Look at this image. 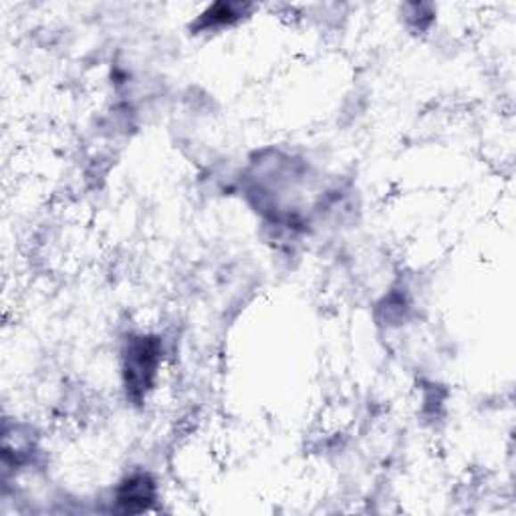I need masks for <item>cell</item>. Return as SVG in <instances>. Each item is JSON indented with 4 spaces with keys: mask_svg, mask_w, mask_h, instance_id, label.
<instances>
[{
    "mask_svg": "<svg viewBox=\"0 0 516 516\" xmlns=\"http://www.w3.org/2000/svg\"><path fill=\"white\" fill-rule=\"evenodd\" d=\"M244 6L238 4H214L212 9H208L206 14H202L200 19V27L206 29H218V27H228L230 22H234L238 17H242Z\"/></svg>",
    "mask_w": 516,
    "mask_h": 516,
    "instance_id": "obj_3",
    "label": "cell"
},
{
    "mask_svg": "<svg viewBox=\"0 0 516 516\" xmlns=\"http://www.w3.org/2000/svg\"><path fill=\"white\" fill-rule=\"evenodd\" d=\"M160 361V345L152 337H137L129 343L126 353L127 389L143 394L156 377Z\"/></svg>",
    "mask_w": 516,
    "mask_h": 516,
    "instance_id": "obj_1",
    "label": "cell"
},
{
    "mask_svg": "<svg viewBox=\"0 0 516 516\" xmlns=\"http://www.w3.org/2000/svg\"><path fill=\"white\" fill-rule=\"evenodd\" d=\"M156 496V484L152 482L150 476L137 474L132 476L127 482H123L118 490V503L126 504V511L134 512V503H140L142 511L148 508V503H152Z\"/></svg>",
    "mask_w": 516,
    "mask_h": 516,
    "instance_id": "obj_2",
    "label": "cell"
}]
</instances>
